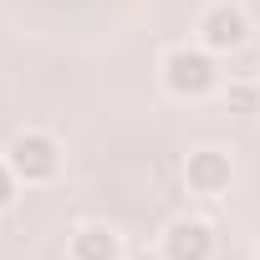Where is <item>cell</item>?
Here are the masks:
<instances>
[{"label": "cell", "instance_id": "6da1fadb", "mask_svg": "<svg viewBox=\"0 0 260 260\" xmlns=\"http://www.w3.org/2000/svg\"><path fill=\"white\" fill-rule=\"evenodd\" d=\"M56 143L46 138V133H21L16 143H11V169H16V179H26V184H41V179H51L56 174Z\"/></svg>", "mask_w": 260, "mask_h": 260}, {"label": "cell", "instance_id": "7a4b0ae2", "mask_svg": "<svg viewBox=\"0 0 260 260\" xmlns=\"http://www.w3.org/2000/svg\"><path fill=\"white\" fill-rule=\"evenodd\" d=\"M164 77H169V87H174L179 97H199V92L214 87V61H209L204 51H169Z\"/></svg>", "mask_w": 260, "mask_h": 260}, {"label": "cell", "instance_id": "3957f363", "mask_svg": "<svg viewBox=\"0 0 260 260\" xmlns=\"http://www.w3.org/2000/svg\"><path fill=\"white\" fill-rule=\"evenodd\" d=\"M164 250H169V260H209L214 240H209V230H204L199 219H179V224L169 230Z\"/></svg>", "mask_w": 260, "mask_h": 260}, {"label": "cell", "instance_id": "277c9868", "mask_svg": "<svg viewBox=\"0 0 260 260\" xmlns=\"http://www.w3.org/2000/svg\"><path fill=\"white\" fill-rule=\"evenodd\" d=\"M189 184H194L199 194H219V189H230V158L214 153V148L189 153Z\"/></svg>", "mask_w": 260, "mask_h": 260}, {"label": "cell", "instance_id": "5b68a950", "mask_svg": "<svg viewBox=\"0 0 260 260\" xmlns=\"http://www.w3.org/2000/svg\"><path fill=\"white\" fill-rule=\"evenodd\" d=\"M240 41H245V16H240L235 6H219V11L204 16V46L230 51V46H240Z\"/></svg>", "mask_w": 260, "mask_h": 260}, {"label": "cell", "instance_id": "8992f818", "mask_svg": "<svg viewBox=\"0 0 260 260\" xmlns=\"http://www.w3.org/2000/svg\"><path fill=\"white\" fill-rule=\"evenodd\" d=\"M72 255H77V260H117V235H107V230L87 224V230H77Z\"/></svg>", "mask_w": 260, "mask_h": 260}, {"label": "cell", "instance_id": "52a82bcc", "mask_svg": "<svg viewBox=\"0 0 260 260\" xmlns=\"http://www.w3.org/2000/svg\"><path fill=\"white\" fill-rule=\"evenodd\" d=\"M11 194H16V169L0 164V204H11Z\"/></svg>", "mask_w": 260, "mask_h": 260}, {"label": "cell", "instance_id": "ba28073f", "mask_svg": "<svg viewBox=\"0 0 260 260\" xmlns=\"http://www.w3.org/2000/svg\"><path fill=\"white\" fill-rule=\"evenodd\" d=\"M230 102H235V107H255V92H250V87H240V92H230Z\"/></svg>", "mask_w": 260, "mask_h": 260}]
</instances>
